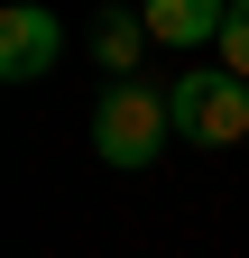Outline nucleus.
Returning <instances> with one entry per match:
<instances>
[{
    "instance_id": "6",
    "label": "nucleus",
    "mask_w": 249,
    "mask_h": 258,
    "mask_svg": "<svg viewBox=\"0 0 249 258\" xmlns=\"http://www.w3.org/2000/svg\"><path fill=\"white\" fill-rule=\"evenodd\" d=\"M212 64H231V74L249 83V0H231V19H222V46H212Z\"/></svg>"
},
{
    "instance_id": "3",
    "label": "nucleus",
    "mask_w": 249,
    "mask_h": 258,
    "mask_svg": "<svg viewBox=\"0 0 249 258\" xmlns=\"http://www.w3.org/2000/svg\"><path fill=\"white\" fill-rule=\"evenodd\" d=\"M55 46H65V28H55V10H37V0H19V10H0V74L10 83H37Z\"/></svg>"
},
{
    "instance_id": "5",
    "label": "nucleus",
    "mask_w": 249,
    "mask_h": 258,
    "mask_svg": "<svg viewBox=\"0 0 249 258\" xmlns=\"http://www.w3.org/2000/svg\"><path fill=\"white\" fill-rule=\"evenodd\" d=\"M148 46H157L148 19H102V28H92V55H102V74H120V83H139V55Z\"/></svg>"
},
{
    "instance_id": "2",
    "label": "nucleus",
    "mask_w": 249,
    "mask_h": 258,
    "mask_svg": "<svg viewBox=\"0 0 249 258\" xmlns=\"http://www.w3.org/2000/svg\"><path fill=\"white\" fill-rule=\"evenodd\" d=\"M166 111H175V139H194V148H240L249 139V83L231 64H194L166 92Z\"/></svg>"
},
{
    "instance_id": "1",
    "label": "nucleus",
    "mask_w": 249,
    "mask_h": 258,
    "mask_svg": "<svg viewBox=\"0 0 249 258\" xmlns=\"http://www.w3.org/2000/svg\"><path fill=\"white\" fill-rule=\"evenodd\" d=\"M166 129H175V111H166V92H148V83H111L102 102H92V157L102 166H148V157L166 148Z\"/></svg>"
},
{
    "instance_id": "4",
    "label": "nucleus",
    "mask_w": 249,
    "mask_h": 258,
    "mask_svg": "<svg viewBox=\"0 0 249 258\" xmlns=\"http://www.w3.org/2000/svg\"><path fill=\"white\" fill-rule=\"evenodd\" d=\"M148 37L157 46H222V19H231V0H148Z\"/></svg>"
}]
</instances>
